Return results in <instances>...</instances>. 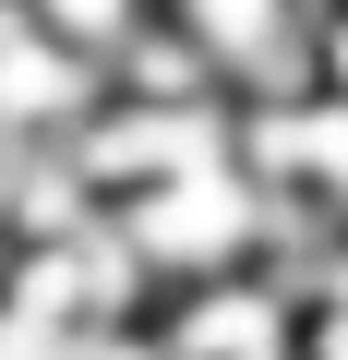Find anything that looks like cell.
I'll list each match as a JSON object with an SVG mask.
<instances>
[{"instance_id":"cell-3","label":"cell","mask_w":348,"mask_h":360,"mask_svg":"<svg viewBox=\"0 0 348 360\" xmlns=\"http://www.w3.org/2000/svg\"><path fill=\"white\" fill-rule=\"evenodd\" d=\"M96 96H108V60H84L25 0H0V132L13 144H60V132L96 120Z\"/></svg>"},{"instance_id":"cell-4","label":"cell","mask_w":348,"mask_h":360,"mask_svg":"<svg viewBox=\"0 0 348 360\" xmlns=\"http://www.w3.org/2000/svg\"><path fill=\"white\" fill-rule=\"evenodd\" d=\"M25 13H37V25H60L84 60H120V49L156 25V0H25Z\"/></svg>"},{"instance_id":"cell-5","label":"cell","mask_w":348,"mask_h":360,"mask_svg":"<svg viewBox=\"0 0 348 360\" xmlns=\"http://www.w3.org/2000/svg\"><path fill=\"white\" fill-rule=\"evenodd\" d=\"M300 360H348V312H300Z\"/></svg>"},{"instance_id":"cell-1","label":"cell","mask_w":348,"mask_h":360,"mask_svg":"<svg viewBox=\"0 0 348 360\" xmlns=\"http://www.w3.org/2000/svg\"><path fill=\"white\" fill-rule=\"evenodd\" d=\"M108 229L144 264V288H193V276H228V264H276V193L240 168V144L205 156V168L144 180V193H120Z\"/></svg>"},{"instance_id":"cell-6","label":"cell","mask_w":348,"mask_h":360,"mask_svg":"<svg viewBox=\"0 0 348 360\" xmlns=\"http://www.w3.org/2000/svg\"><path fill=\"white\" fill-rule=\"evenodd\" d=\"M13 252H25V229H13V180H0V276H13Z\"/></svg>"},{"instance_id":"cell-2","label":"cell","mask_w":348,"mask_h":360,"mask_svg":"<svg viewBox=\"0 0 348 360\" xmlns=\"http://www.w3.org/2000/svg\"><path fill=\"white\" fill-rule=\"evenodd\" d=\"M240 168L312 229H348V96L336 84H288V96H240Z\"/></svg>"}]
</instances>
